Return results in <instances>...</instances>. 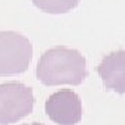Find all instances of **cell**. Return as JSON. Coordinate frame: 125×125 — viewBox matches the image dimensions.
<instances>
[{"mask_svg": "<svg viewBox=\"0 0 125 125\" xmlns=\"http://www.w3.org/2000/svg\"><path fill=\"white\" fill-rule=\"evenodd\" d=\"M29 125H43V124H38V122H33V124H29Z\"/></svg>", "mask_w": 125, "mask_h": 125, "instance_id": "7", "label": "cell"}, {"mask_svg": "<svg viewBox=\"0 0 125 125\" xmlns=\"http://www.w3.org/2000/svg\"><path fill=\"white\" fill-rule=\"evenodd\" d=\"M81 0H32L36 9L47 14H65L78 7Z\"/></svg>", "mask_w": 125, "mask_h": 125, "instance_id": "6", "label": "cell"}, {"mask_svg": "<svg viewBox=\"0 0 125 125\" xmlns=\"http://www.w3.org/2000/svg\"><path fill=\"white\" fill-rule=\"evenodd\" d=\"M32 53L27 36L14 31L0 32V76L25 72L32 61Z\"/></svg>", "mask_w": 125, "mask_h": 125, "instance_id": "2", "label": "cell"}, {"mask_svg": "<svg viewBox=\"0 0 125 125\" xmlns=\"http://www.w3.org/2000/svg\"><path fill=\"white\" fill-rule=\"evenodd\" d=\"M36 76L46 86L81 85L88 76L86 58L75 49L52 47L40 56Z\"/></svg>", "mask_w": 125, "mask_h": 125, "instance_id": "1", "label": "cell"}, {"mask_svg": "<svg viewBox=\"0 0 125 125\" xmlns=\"http://www.w3.org/2000/svg\"><path fill=\"white\" fill-rule=\"evenodd\" d=\"M33 93L21 82L0 83V125H10L29 115L33 110Z\"/></svg>", "mask_w": 125, "mask_h": 125, "instance_id": "3", "label": "cell"}, {"mask_svg": "<svg viewBox=\"0 0 125 125\" xmlns=\"http://www.w3.org/2000/svg\"><path fill=\"white\" fill-rule=\"evenodd\" d=\"M97 74L107 90L125 94V50H115L104 56L97 65Z\"/></svg>", "mask_w": 125, "mask_h": 125, "instance_id": "5", "label": "cell"}, {"mask_svg": "<svg viewBox=\"0 0 125 125\" xmlns=\"http://www.w3.org/2000/svg\"><path fill=\"white\" fill-rule=\"evenodd\" d=\"M45 111L57 125H76L82 120V102L71 89H61L50 94L45 104Z\"/></svg>", "mask_w": 125, "mask_h": 125, "instance_id": "4", "label": "cell"}]
</instances>
